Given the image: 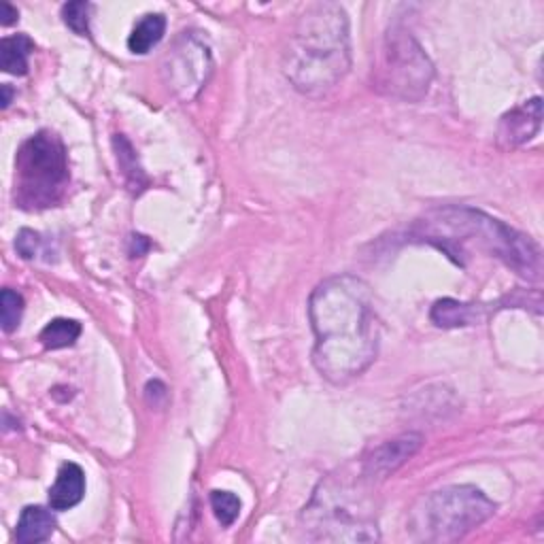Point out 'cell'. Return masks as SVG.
Instances as JSON below:
<instances>
[{
	"label": "cell",
	"mask_w": 544,
	"mask_h": 544,
	"mask_svg": "<svg viewBox=\"0 0 544 544\" xmlns=\"http://www.w3.org/2000/svg\"><path fill=\"white\" fill-rule=\"evenodd\" d=\"M85 496V474L81 466L68 462L60 468L56 483L49 487V508L51 510H71Z\"/></svg>",
	"instance_id": "cell-11"
},
{
	"label": "cell",
	"mask_w": 544,
	"mask_h": 544,
	"mask_svg": "<svg viewBox=\"0 0 544 544\" xmlns=\"http://www.w3.org/2000/svg\"><path fill=\"white\" fill-rule=\"evenodd\" d=\"M423 445V436L408 432L394 440L383 442L381 447L370 451L362 459V472L368 476L372 483L385 481L387 476L394 474L398 468H402L408 459H411Z\"/></svg>",
	"instance_id": "cell-9"
},
{
	"label": "cell",
	"mask_w": 544,
	"mask_h": 544,
	"mask_svg": "<svg viewBox=\"0 0 544 544\" xmlns=\"http://www.w3.org/2000/svg\"><path fill=\"white\" fill-rule=\"evenodd\" d=\"M39 247H41V234L32 230H22L15 238V249L24 260H32L34 255H37Z\"/></svg>",
	"instance_id": "cell-21"
},
{
	"label": "cell",
	"mask_w": 544,
	"mask_h": 544,
	"mask_svg": "<svg viewBox=\"0 0 544 544\" xmlns=\"http://www.w3.org/2000/svg\"><path fill=\"white\" fill-rule=\"evenodd\" d=\"M15 22H17V9H13L9 3H3V20H0V24L11 26Z\"/></svg>",
	"instance_id": "cell-22"
},
{
	"label": "cell",
	"mask_w": 544,
	"mask_h": 544,
	"mask_svg": "<svg viewBox=\"0 0 544 544\" xmlns=\"http://www.w3.org/2000/svg\"><path fill=\"white\" fill-rule=\"evenodd\" d=\"M71 183L68 156L60 136L41 130L15 156L13 202L24 211H43L62 202Z\"/></svg>",
	"instance_id": "cell-6"
},
{
	"label": "cell",
	"mask_w": 544,
	"mask_h": 544,
	"mask_svg": "<svg viewBox=\"0 0 544 544\" xmlns=\"http://www.w3.org/2000/svg\"><path fill=\"white\" fill-rule=\"evenodd\" d=\"M56 532V517L43 506H26L17 521L15 540L20 544H39Z\"/></svg>",
	"instance_id": "cell-12"
},
{
	"label": "cell",
	"mask_w": 544,
	"mask_h": 544,
	"mask_svg": "<svg viewBox=\"0 0 544 544\" xmlns=\"http://www.w3.org/2000/svg\"><path fill=\"white\" fill-rule=\"evenodd\" d=\"M11 98H13L11 85H3V109H7L11 105Z\"/></svg>",
	"instance_id": "cell-23"
},
{
	"label": "cell",
	"mask_w": 544,
	"mask_h": 544,
	"mask_svg": "<svg viewBox=\"0 0 544 544\" xmlns=\"http://www.w3.org/2000/svg\"><path fill=\"white\" fill-rule=\"evenodd\" d=\"M315 332L313 364L323 379L345 385L379 355L381 321L368 283L353 275L321 281L309 300Z\"/></svg>",
	"instance_id": "cell-1"
},
{
	"label": "cell",
	"mask_w": 544,
	"mask_h": 544,
	"mask_svg": "<svg viewBox=\"0 0 544 544\" xmlns=\"http://www.w3.org/2000/svg\"><path fill=\"white\" fill-rule=\"evenodd\" d=\"M241 498L236 496V493L232 491H211V508L213 513L217 517V521L224 525V527H230L238 515H241Z\"/></svg>",
	"instance_id": "cell-18"
},
{
	"label": "cell",
	"mask_w": 544,
	"mask_h": 544,
	"mask_svg": "<svg viewBox=\"0 0 544 544\" xmlns=\"http://www.w3.org/2000/svg\"><path fill=\"white\" fill-rule=\"evenodd\" d=\"M81 336V323L75 319H54L49 321L47 326L41 330L39 340L45 349H66L77 343Z\"/></svg>",
	"instance_id": "cell-16"
},
{
	"label": "cell",
	"mask_w": 544,
	"mask_h": 544,
	"mask_svg": "<svg viewBox=\"0 0 544 544\" xmlns=\"http://www.w3.org/2000/svg\"><path fill=\"white\" fill-rule=\"evenodd\" d=\"M434 64L411 32L394 26L383 39L377 66H374V88L406 102H419L430 92Z\"/></svg>",
	"instance_id": "cell-7"
},
{
	"label": "cell",
	"mask_w": 544,
	"mask_h": 544,
	"mask_svg": "<svg viewBox=\"0 0 544 544\" xmlns=\"http://www.w3.org/2000/svg\"><path fill=\"white\" fill-rule=\"evenodd\" d=\"M411 238L419 243L440 247L457 264H462L468 249L476 247L502 260L525 279H538L542 270L540 249L530 236L468 207H445L430 211L415 221Z\"/></svg>",
	"instance_id": "cell-2"
},
{
	"label": "cell",
	"mask_w": 544,
	"mask_h": 544,
	"mask_svg": "<svg viewBox=\"0 0 544 544\" xmlns=\"http://www.w3.org/2000/svg\"><path fill=\"white\" fill-rule=\"evenodd\" d=\"M166 32V17L162 13H149L143 20L134 26L128 37V49L132 54H149L156 47Z\"/></svg>",
	"instance_id": "cell-15"
},
{
	"label": "cell",
	"mask_w": 544,
	"mask_h": 544,
	"mask_svg": "<svg viewBox=\"0 0 544 544\" xmlns=\"http://www.w3.org/2000/svg\"><path fill=\"white\" fill-rule=\"evenodd\" d=\"M90 11L92 5L77 0V3H68L62 7V20L79 37H88L90 34Z\"/></svg>",
	"instance_id": "cell-20"
},
{
	"label": "cell",
	"mask_w": 544,
	"mask_h": 544,
	"mask_svg": "<svg viewBox=\"0 0 544 544\" xmlns=\"http://www.w3.org/2000/svg\"><path fill=\"white\" fill-rule=\"evenodd\" d=\"M479 313H481L479 306L445 298V300H438L432 306L430 319L436 323L438 328H464V326H472V323L479 321V317H481Z\"/></svg>",
	"instance_id": "cell-13"
},
{
	"label": "cell",
	"mask_w": 544,
	"mask_h": 544,
	"mask_svg": "<svg viewBox=\"0 0 544 544\" xmlns=\"http://www.w3.org/2000/svg\"><path fill=\"white\" fill-rule=\"evenodd\" d=\"M211 71V49L200 32H183L162 66L166 85L181 100L196 98L209 81Z\"/></svg>",
	"instance_id": "cell-8"
},
{
	"label": "cell",
	"mask_w": 544,
	"mask_h": 544,
	"mask_svg": "<svg viewBox=\"0 0 544 544\" xmlns=\"http://www.w3.org/2000/svg\"><path fill=\"white\" fill-rule=\"evenodd\" d=\"M34 51V41L28 34H13L0 41V66L9 75L22 77L28 73V58Z\"/></svg>",
	"instance_id": "cell-14"
},
{
	"label": "cell",
	"mask_w": 544,
	"mask_h": 544,
	"mask_svg": "<svg viewBox=\"0 0 544 544\" xmlns=\"http://www.w3.org/2000/svg\"><path fill=\"white\" fill-rule=\"evenodd\" d=\"M496 515L493 504L474 485H451L423 496L408 519L417 542H455Z\"/></svg>",
	"instance_id": "cell-5"
},
{
	"label": "cell",
	"mask_w": 544,
	"mask_h": 544,
	"mask_svg": "<svg viewBox=\"0 0 544 544\" xmlns=\"http://www.w3.org/2000/svg\"><path fill=\"white\" fill-rule=\"evenodd\" d=\"M113 145H115V151H117V164H119V168L124 170L130 190L141 192L143 187L147 185V179L143 175V170L139 168V164H136V153H134L132 145L124 139L122 134L115 136Z\"/></svg>",
	"instance_id": "cell-17"
},
{
	"label": "cell",
	"mask_w": 544,
	"mask_h": 544,
	"mask_svg": "<svg viewBox=\"0 0 544 544\" xmlns=\"http://www.w3.org/2000/svg\"><path fill=\"white\" fill-rule=\"evenodd\" d=\"M24 315V298L22 294L13 292V289H3V296H0V321H3V330L11 334L20 326Z\"/></svg>",
	"instance_id": "cell-19"
},
{
	"label": "cell",
	"mask_w": 544,
	"mask_h": 544,
	"mask_svg": "<svg viewBox=\"0 0 544 544\" xmlns=\"http://www.w3.org/2000/svg\"><path fill=\"white\" fill-rule=\"evenodd\" d=\"M351 68L349 20L336 3H317L298 20L283 54L287 81L304 96L330 92Z\"/></svg>",
	"instance_id": "cell-3"
},
{
	"label": "cell",
	"mask_w": 544,
	"mask_h": 544,
	"mask_svg": "<svg viewBox=\"0 0 544 544\" xmlns=\"http://www.w3.org/2000/svg\"><path fill=\"white\" fill-rule=\"evenodd\" d=\"M542 126V100L536 96L502 115L498 126V143L504 149H515L532 141Z\"/></svg>",
	"instance_id": "cell-10"
},
{
	"label": "cell",
	"mask_w": 544,
	"mask_h": 544,
	"mask_svg": "<svg viewBox=\"0 0 544 544\" xmlns=\"http://www.w3.org/2000/svg\"><path fill=\"white\" fill-rule=\"evenodd\" d=\"M366 483H372L360 468V479L330 476L315 489L304 508V530L323 542H374L379 540L377 517L368 498Z\"/></svg>",
	"instance_id": "cell-4"
}]
</instances>
